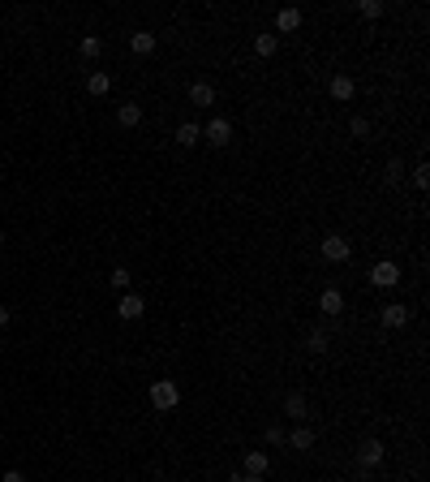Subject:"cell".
<instances>
[{"instance_id": "cell-9", "label": "cell", "mask_w": 430, "mask_h": 482, "mask_svg": "<svg viewBox=\"0 0 430 482\" xmlns=\"http://www.w3.org/2000/svg\"><path fill=\"white\" fill-rule=\"evenodd\" d=\"M189 104H198V108H211V104H215V87L206 82V78H198V82L189 87Z\"/></svg>"}, {"instance_id": "cell-25", "label": "cell", "mask_w": 430, "mask_h": 482, "mask_svg": "<svg viewBox=\"0 0 430 482\" xmlns=\"http://www.w3.org/2000/svg\"><path fill=\"white\" fill-rule=\"evenodd\" d=\"M108 280H112V288H121V293H130V267H117Z\"/></svg>"}, {"instance_id": "cell-17", "label": "cell", "mask_w": 430, "mask_h": 482, "mask_svg": "<svg viewBox=\"0 0 430 482\" xmlns=\"http://www.w3.org/2000/svg\"><path fill=\"white\" fill-rule=\"evenodd\" d=\"M86 91H91V95H108V91H112V78H108L104 69H95V73L86 78Z\"/></svg>"}, {"instance_id": "cell-22", "label": "cell", "mask_w": 430, "mask_h": 482, "mask_svg": "<svg viewBox=\"0 0 430 482\" xmlns=\"http://www.w3.org/2000/svg\"><path fill=\"white\" fill-rule=\"evenodd\" d=\"M383 176H387V185H401V181H405V164H401V159H387Z\"/></svg>"}, {"instance_id": "cell-5", "label": "cell", "mask_w": 430, "mask_h": 482, "mask_svg": "<svg viewBox=\"0 0 430 482\" xmlns=\"http://www.w3.org/2000/svg\"><path fill=\"white\" fill-rule=\"evenodd\" d=\"M370 280H374L379 288H396V284H401V267H396L392 259H383V263L370 267Z\"/></svg>"}, {"instance_id": "cell-11", "label": "cell", "mask_w": 430, "mask_h": 482, "mask_svg": "<svg viewBox=\"0 0 430 482\" xmlns=\"http://www.w3.org/2000/svg\"><path fill=\"white\" fill-rule=\"evenodd\" d=\"M318 310H323L327 319H336L344 310V297H340V288H323V297H318Z\"/></svg>"}, {"instance_id": "cell-6", "label": "cell", "mask_w": 430, "mask_h": 482, "mask_svg": "<svg viewBox=\"0 0 430 482\" xmlns=\"http://www.w3.org/2000/svg\"><path fill=\"white\" fill-rule=\"evenodd\" d=\"M327 91H331V100H336V104H348V100L357 95V82H353L348 73H336V78L327 82Z\"/></svg>"}, {"instance_id": "cell-7", "label": "cell", "mask_w": 430, "mask_h": 482, "mask_svg": "<svg viewBox=\"0 0 430 482\" xmlns=\"http://www.w3.org/2000/svg\"><path fill=\"white\" fill-rule=\"evenodd\" d=\"M117 314L125 319V323H130V319H142V314H147V301H142L138 293H121V301H117Z\"/></svg>"}, {"instance_id": "cell-21", "label": "cell", "mask_w": 430, "mask_h": 482, "mask_svg": "<svg viewBox=\"0 0 430 482\" xmlns=\"http://www.w3.org/2000/svg\"><path fill=\"white\" fill-rule=\"evenodd\" d=\"M77 52H82L86 60H95V56H99V52H104V39H99V35H86L82 43H77Z\"/></svg>"}, {"instance_id": "cell-24", "label": "cell", "mask_w": 430, "mask_h": 482, "mask_svg": "<svg viewBox=\"0 0 430 482\" xmlns=\"http://www.w3.org/2000/svg\"><path fill=\"white\" fill-rule=\"evenodd\" d=\"M357 13H361V18H383V0H361Z\"/></svg>"}, {"instance_id": "cell-19", "label": "cell", "mask_w": 430, "mask_h": 482, "mask_svg": "<svg viewBox=\"0 0 430 482\" xmlns=\"http://www.w3.org/2000/svg\"><path fill=\"white\" fill-rule=\"evenodd\" d=\"M284 413H289V417H306V396L289 392V396H284Z\"/></svg>"}, {"instance_id": "cell-3", "label": "cell", "mask_w": 430, "mask_h": 482, "mask_svg": "<svg viewBox=\"0 0 430 482\" xmlns=\"http://www.w3.org/2000/svg\"><path fill=\"white\" fill-rule=\"evenodd\" d=\"M323 259H327V263H348V259H353V241L331 233V237L323 241Z\"/></svg>"}, {"instance_id": "cell-29", "label": "cell", "mask_w": 430, "mask_h": 482, "mask_svg": "<svg viewBox=\"0 0 430 482\" xmlns=\"http://www.w3.org/2000/svg\"><path fill=\"white\" fill-rule=\"evenodd\" d=\"M232 482H263V478H254V474H237Z\"/></svg>"}, {"instance_id": "cell-15", "label": "cell", "mask_w": 430, "mask_h": 482, "mask_svg": "<svg viewBox=\"0 0 430 482\" xmlns=\"http://www.w3.org/2000/svg\"><path fill=\"white\" fill-rule=\"evenodd\" d=\"M198 138H202V130H198L194 121H181L177 125V142H181V147H198Z\"/></svg>"}, {"instance_id": "cell-13", "label": "cell", "mask_w": 430, "mask_h": 482, "mask_svg": "<svg viewBox=\"0 0 430 482\" xmlns=\"http://www.w3.org/2000/svg\"><path fill=\"white\" fill-rule=\"evenodd\" d=\"M267 470H272V457H267V452H246V474L263 478Z\"/></svg>"}, {"instance_id": "cell-12", "label": "cell", "mask_w": 430, "mask_h": 482, "mask_svg": "<svg viewBox=\"0 0 430 482\" xmlns=\"http://www.w3.org/2000/svg\"><path fill=\"white\" fill-rule=\"evenodd\" d=\"M130 52L134 56H151L155 52V35H151V30H134V35H130Z\"/></svg>"}, {"instance_id": "cell-10", "label": "cell", "mask_w": 430, "mask_h": 482, "mask_svg": "<svg viewBox=\"0 0 430 482\" xmlns=\"http://www.w3.org/2000/svg\"><path fill=\"white\" fill-rule=\"evenodd\" d=\"M276 30H280V35H293V30H301V9H280L276 13Z\"/></svg>"}, {"instance_id": "cell-28", "label": "cell", "mask_w": 430, "mask_h": 482, "mask_svg": "<svg viewBox=\"0 0 430 482\" xmlns=\"http://www.w3.org/2000/svg\"><path fill=\"white\" fill-rule=\"evenodd\" d=\"M0 482H26V474L22 470H5V478H0Z\"/></svg>"}, {"instance_id": "cell-27", "label": "cell", "mask_w": 430, "mask_h": 482, "mask_svg": "<svg viewBox=\"0 0 430 482\" xmlns=\"http://www.w3.org/2000/svg\"><path fill=\"white\" fill-rule=\"evenodd\" d=\"M284 439H289V431H284L280 422H272V426H267V444H284Z\"/></svg>"}, {"instance_id": "cell-18", "label": "cell", "mask_w": 430, "mask_h": 482, "mask_svg": "<svg viewBox=\"0 0 430 482\" xmlns=\"http://www.w3.org/2000/svg\"><path fill=\"white\" fill-rule=\"evenodd\" d=\"M284 444H293V448L306 452V448H314V431L310 426H297V431H289V439H284Z\"/></svg>"}, {"instance_id": "cell-30", "label": "cell", "mask_w": 430, "mask_h": 482, "mask_svg": "<svg viewBox=\"0 0 430 482\" xmlns=\"http://www.w3.org/2000/svg\"><path fill=\"white\" fill-rule=\"evenodd\" d=\"M5 323H9V310H5V306H0V328H5Z\"/></svg>"}, {"instance_id": "cell-14", "label": "cell", "mask_w": 430, "mask_h": 482, "mask_svg": "<svg viewBox=\"0 0 430 482\" xmlns=\"http://www.w3.org/2000/svg\"><path fill=\"white\" fill-rule=\"evenodd\" d=\"M117 121L125 125V130H134V125H142V104H121V108H117Z\"/></svg>"}, {"instance_id": "cell-31", "label": "cell", "mask_w": 430, "mask_h": 482, "mask_svg": "<svg viewBox=\"0 0 430 482\" xmlns=\"http://www.w3.org/2000/svg\"><path fill=\"white\" fill-rule=\"evenodd\" d=\"M0 246H5V229H0Z\"/></svg>"}, {"instance_id": "cell-2", "label": "cell", "mask_w": 430, "mask_h": 482, "mask_svg": "<svg viewBox=\"0 0 430 482\" xmlns=\"http://www.w3.org/2000/svg\"><path fill=\"white\" fill-rule=\"evenodd\" d=\"M202 138L211 142V147H228V142H232V121L228 117H211V121H206V130H202Z\"/></svg>"}, {"instance_id": "cell-4", "label": "cell", "mask_w": 430, "mask_h": 482, "mask_svg": "<svg viewBox=\"0 0 430 482\" xmlns=\"http://www.w3.org/2000/svg\"><path fill=\"white\" fill-rule=\"evenodd\" d=\"M383 457H387V448L379 444V439H366V444L357 448V465H361V470H379V465H383Z\"/></svg>"}, {"instance_id": "cell-23", "label": "cell", "mask_w": 430, "mask_h": 482, "mask_svg": "<svg viewBox=\"0 0 430 482\" xmlns=\"http://www.w3.org/2000/svg\"><path fill=\"white\" fill-rule=\"evenodd\" d=\"M348 134H353V138H370V117H353V121H348Z\"/></svg>"}, {"instance_id": "cell-26", "label": "cell", "mask_w": 430, "mask_h": 482, "mask_svg": "<svg viewBox=\"0 0 430 482\" xmlns=\"http://www.w3.org/2000/svg\"><path fill=\"white\" fill-rule=\"evenodd\" d=\"M413 185H418V190L430 185V164H418V168H413Z\"/></svg>"}, {"instance_id": "cell-8", "label": "cell", "mask_w": 430, "mask_h": 482, "mask_svg": "<svg viewBox=\"0 0 430 482\" xmlns=\"http://www.w3.org/2000/svg\"><path fill=\"white\" fill-rule=\"evenodd\" d=\"M413 319V310L405 306V301H392V306H383V328H405Z\"/></svg>"}, {"instance_id": "cell-16", "label": "cell", "mask_w": 430, "mask_h": 482, "mask_svg": "<svg viewBox=\"0 0 430 482\" xmlns=\"http://www.w3.org/2000/svg\"><path fill=\"white\" fill-rule=\"evenodd\" d=\"M327 345H331L327 328H310V336H306V349H310V353H327Z\"/></svg>"}, {"instance_id": "cell-20", "label": "cell", "mask_w": 430, "mask_h": 482, "mask_svg": "<svg viewBox=\"0 0 430 482\" xmlns=\"http://www.w3.org/2000/svg\"><path fill=\"white\" fill-rule=\"evenodd\" d=\"M276 47H280L276 35H254V52L259 56H276Z\"/></svg>"}, {"instance_id": "cell-1", "label": "cell", "mask_w": 430, "mask_h": 482, "mask_svg": "<svg viewBox=\"0 0 430 482\" xmlns=\"http://www.w3.org/2000/svg\"><path fill=\"white\" fill-rule=\"evenodd\" d=\"M151 405H155L159 413L177 409V405H181V388H177L172 379H155V383H151Z\"/></svg>"}]
</instances>
